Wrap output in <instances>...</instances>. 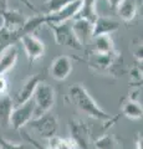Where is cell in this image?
<instances>
[{
	"mask_svg": "<svg viewBox=\"0 0 143 149\" xmlns=\"http://www.w3.org/2000/svg\"><path fill=\"white\" fill-rule=\"evenodd\" d=\"M68 96H70L71 101L76 104L77 108L91 118L101 120V122H106V120H110L113 117L112 114L107 113L101 108L97 104V102L93 100V97L90 95L89 91L81 83L73 85L68 91Z\"/></svg>",
	"mask_w": 143,
	"mask_h": 149,
	"instance_id": "obj_1",
	"label": "cell"
},
{
	"mask_svg": "<svg viewBox=\"0 0 143 149\" xmlns=\"http://www.w3.org/2000/svg\"><path fill=\"white\" fill-rule=\"evenodd\" d=\"M33 102L35 106V117H40L49 113L55 104V91L46 82L41 81L35 88L33 95ZM34 117V118H35Z\"/></svg>",
	"mask_w": 143,
	"mask_h": 149,
	"instance_id": "obj_2",
	"label": "cell"
},
{
	"mask_svg": "<svg viewBox=\"0 0 143 149\" xmlns=\"http://www.w3.org/2000/svg\"><path fill=\"white\" fill-rule=\"evenodd\" d=\"M35 117V106L33 98L29 102L21 104V106H14L10 114V120H9V125L15 129V130H21L26 124Z\"/></svg>",
	"mask_w": 143,
	"mask_h": 149,
	"instance_id": "obj_3",
	"label": "cell"
},
{
	"mask_svg": "<svg viewBox=\"0 0 143 149\" xmlns=\"http://www.w3.org/2000/svg\"><path fill=\"white\" fill-rule=\"evenodd\" d=\"M70 125V138L78 149H90L91 146V129L85 120L72 118L68 122Z\"/></svg>",
	"mask_w": 143,
	"mask_h": 149,
	"instance_id": "obj_4",
	"label": "cell"
},
{
	"mask_svg": "<svg viewBox=\"0 0 143 149\" xmlns=\"http://www.w3.org/2000/svg\"><path fill=\"white\" fill-rule=\"evenodd\" d=\"M30 127L35 129L41 138L50 139L57 136V118L51 113H45L40 117H35L29 122Z\"/></svg>",
	"mask_w": 143,
	"mask_h": 149,
	"instance_id": "obj_5",
	"label": "cell"
},
{
	"mask_svg": "<svg viewBox=\"0 0 143 149\" xmlns=\"http://www.w3.org/2000/svg\"><path fill=\"white\" fill-rule=\"evenodd\" d=\"M46 25L51 27L55 41L59 45L67 46V47L73 50H82V45L76 39V36L72 31V26L68 22H63V24H59V25H54V24H46Z\"/></svg>",
	"mask_w": 143,
	"mask_h": 149,
	"instance_id": "obj_6",
	"label": "cell"
},
{
	"mask_svg": "<svg viewBox=\"0 0 143 149\" xmlns=\"http://www.w3.org/2000/svg\"><path fill=\"white\" fill-rule=\"evenodd\" d=\"M82 6V0H73L70 4H67L66 6L60 9L59 11L54 14H45L46 16V24H63V22H68L72 19H75L76 15L80 11Z\"/></svg>",
	"mask_w": 143,
	"mask_h": 149,
	"instance_id": "obj_7",
	"label": "cell"
},
{
	"mask_svg": "<svg viewBox=\"0 0 143 149\" xmlns=\"http://www.w3.org/2000/svg\"><path fill=\"white\" fill-rule=\"evenodd\" d=\"M20 42L25 50V54L27 56L29 62H34L38 58L43 57L45 54V44L44 41L38 39L34 34L33 35H22L20 37Z\"/></svg>",
	"mask_w": 143,
	"mask_h": 149,
	"instance_id": "obj_8",
	"label": "cell"
},
{
	"mask_svg": "<svg viewBox=\"0 0 143 149\" xmlns=\"http://www.w3.org/2000/svg\"><path fill=\"white\" fill-rule=\"evenodd\" d=\"M119 54H117L116 51L112 54H97L93 52L90 56V61L89 66L90 68L95 70L97 72H107L111 70V67L114 66V63L118 60Z\"/></svg>",
	"mask_w": 143,
	"mask_h": 149,
	"instance_id": "obj_9",
	"label": "cell"
},
{
	"mask_svg": "<svg viewBox=\"0 0 143 149\" xmlns=\"http://www.w3.org/2000/svg\"><path fill=\"white\" fill-rule=\"evenodd\" d=\"M43 81L40 74H34V76L29 77L27 80L22 83V86L20 87V90L17 91L16 96H15V100L14 101V106H21L29 102L31 98H33V95L35 92V88L39 83Z\"/></svg>",
	"mask_w": 143,
	"mask_h": 149,
	"instance_id": "obj_10",
	"label": "cell"
},
{
	"mask_svg": "<svg viewBox=\"0 0 143 149\" xmlns=\"http://www.w3.org/2000/svg\"><path fill=\"white\" fill-rule=\"evenodd\" d=\"M72 71V61L68 56L61 55L57 56L56 58L51 62L50 66V73L52 78L56 81H63L68 77V74Z\"/></svg>",
	"mask_w": 143,
	"mask_h": 149,
	"instance_id": "obj_11",
	"label": "cell"
},
{
	"mask_svg": "<svg viewBox=\"0 0 143 149\" xmlns=\"http://www.w3.org/2000/svg\"><path fill=\"white\" fill-rule=\"evenodd\" d=\"M0 16L3 19L1 27L8 31H11V32L20 31L22 25L25 24V21L27 19L22 13L17 11V10H10V9L3 11L0 14Z\"/></svg>",
	"mask_w": 143,
	"mask_h": 149,
	"instance_id": "obj_12",
	"label": "cell"
},
{
	"mask_svg": "<svg viewBox=\"0 0 143 149\" xmlns=\"http://www.w3.org/2000/svg\"><path fill=\"white\" fill-rule=\"evenodd\" d=\"M119 29V22L107 16H97L92 24V39L102 35H111Z\"/></svg>",
	"mask_w": 143,
	"mask_h": 149,
	"instance_id": "obj_13",
	"label": "cell"
},
{
	"mask_svg": "<svg viewBox=\"0 0 143 149\" xmlns=\"http://www.w3.org/2000/svg\"><path fill=\"white\" fill-rule=\"evenodd\" d=\"M71 26L76 39L80 41L81 45H85L87 41L92 39V22L85 19H75Z\"/></svg>",
	"mask_w": 143,
	"mask_h": 149,
	"instance_id": "obj_14",
	"label": "cell"
},
{
	"mask_svg": "<svg viewBox=\"0 0 143 149\" xmlns=\"http://www.w3.org/2000/svg\"><path fill=\"white\" fill-rule=\"evenodd\" d=\"M17 55H19V52H17L15 45L5 49L0 54V74L6 73L15 66L17 61Z\"/></svg>",
	"mask_w": 143,
	"mask_h": 149,
	"instance_id": "obj_15",
	"label": "cell"
},
{
	"mask_svg": "<svg viewBox=\"0 0 143 149\" xmlns=\"http://www.w3.org/2000/svg\"><path fill=\"white\" fill-rule=\"evenodd\" d=\"M116 11L123 21L130 22L136 17L137 5L135 0H121L116 8Z\"/></svg>",
	"mask_w": 143,
	"mask_h": 149,
	"instance_id": "obj_16",
	"label": "cell"
},
{
	"mask_svg": "<svg viewBox=\"0 0 143 149\" xmlns=\"http://www.w3.org/2000/svg\"><path fill=\"white\" fill-rule=\"evenodd\" d=\"M14 108V101L9 95L0 96V127H8L10 114Z\"/></svg>",
	"mask_w": 143,
	"mask_h": 149,
	"instance_id": "obj_17",
	"label": "cell"
},
{
	"mask_svg": "<svg viewBox=\"0 0 143 149\" xmlns=\"http://www.w3.org/2000/svg\"><path fill=\"white\" fill-rule=\"evenodd\" d=\"M97 11H96V0H82V6L75 19H85L93 24L97 19Z\"/></svg>",
	"mask_w": 143,
	"mask_h": 149,
	"instance_id": "obj_18",
	"label": "cell"
},
{
	"mask_svg": "<svg viewBox=\"0 0 143 149\" xmlns=\"http://www.w3.org/2000/svg\"><path fill=\"white\" fill-rule=\"evenodd\" d=\"M122 114L130 119H141L143 114L141 102H136L128 98L122 106Z\"/></svg>",
	"mask_w": 143,
	"mask_h": 149,
	"instance_id": "obj_19",
	"label": "cell"
},
{
	"mask_svg": "<svg viewBox=\"0 0 143 149\" xmlns=\"http://www.w3.org/2000/svg\"><path fill=\"white\" fill-rule=\"evenodd\" d=\"M21 36H22L21 31L11 32V31H8L5 29H3V27H0V54L5 49L15 45L20 40Z\"/></svg>",
	"mask_w": 143,
	"mask_h": 149,
	"instance_id": "obj_20",
	"label": "cell"
},
{
	"mask_svg": "<svg viewBox=\"0 0 143 149\" xmlns=\"http://www.w3.org/2000/svg\"><path fill=\"white\" fill-rule=\"evenodd\" d=\"M95 41V52L97 54H112L114 52V44L110 35H102L93 37Z\"/></svg>",
	"mask_w": 143,
	"mask_h": 149,
	"instance_id": "obj_21",
	"label": "cell"
},
{
	"mask_svg": "<svg viewBox=\"0 0 143 149\" xmlns=\"http://www.w3.org/2000/svg\"><path fill=\"white\" fill-rule=\"evenodd\" d=\"M45 24H46L45 14H40V15H36L33 17H27L20 31H21L22 35H30V34L33 35L41 25H45Z\"/></svg>",
	"mask_w": 143,
	"mask_h": 149,
	"instance_id": "obj_22",
	"label": "cell"
},
{
	"mask_svg": "<svg viewBox=\"0 0 143 149\" xmlns=\"http://www.w3.org/2000/svg\"><path fill=\"white\" fill-rule=\"evenodd\" d=\"M46 147L49 149H77L76 144L73 143V141L70 137L62 138L59 136H55L47 139V146Z\"/></svg>",
	"mask_w": 143,
	"mask_h": 149,
	"instance_id": "obj_23",
	"label": "cell"
},
{
	"mask_svg": "<svg viewBox=\"0 0 143 149\" xmlns=\"http://www.w3.org/2000/svg\"><path fill=\"white\" fill-rule=\"evenodd\" d=\"M93 146L96 149H114L116 148V139L111 134H103L97 139H95Z\"/></svg>",
	"mask_w": 143,
	"mask_h": 149,
	"instance_id": "obj_24",
	"label": "cell"
},
{
	"mask_svg": "<svg viewBox=\"0 0 143 149\" xmlns=\"http://www.w3.org/2000/svg\"><path fill=\"white\" fill-rule=\"evenodd\" d=\"M73 0H47L45 3V6L47 9V13L46 14H54L59 11L60 9H62L63 6H66L67 4H70Z\"/></svg>",
	"mask_w": 143,
	"mask_h": 149,
	"instance_id": "obj_25",
	"label": "cell"
},
{
	"mask_svg": "<svg viewBox=\"0 0 143 149\" xmlns=\"http://www.w3.org/2000/svg\"><path fill=\"white\" fill-rule=\"evenodd\" d=\"M0 149H25V144L11 142L4 137H0Z\"/></svg>",
	"mask_w": 143,
	"mask_h": 149,
	"instance_id": "obj_26",
	"label": "cell"
},
{
	"mask_svg": "<svg viewBox=\"0 0 143 149\" xmlns=\"http://www.w3.org/2000/svg\"><path fill=\"white\" fill-rule=\"evenodd\" d=\"M131 78L133 82H137V83L142 82V67L136 66L133 68L131 71Z\"/></svg>",
	"mask_w": 143,
	"mask_h": 149,
	"instance_id": "obj_27",
	"label": "cell"
},
{
	"mask_svg": "<svg viewBox=\"0 0 143 149\" xmlns=\"http://www.w3.org/2000/svg\"><path fill=\"white\" fill-rule=\"evenodd\" d=\"M22 134H24V138L26 139V142L27 143H29V144H31V146H33L35 149H49L47 147H45V146H41V144L38 142V141H36V139H34L33 137H30L29 136V134H27V133H22Z\"/></svg>",
	"mask_w": 143,
	"mask_h": 149,
	"instance_id": "obj_28",
	"label": "cell"
},
{
	"mask_svg": "<svg viewBox=\"0 0 143 149\" xmlns=\"http://www.w3.org/2000/svg\"><path fill=\"white\" fill-rule=\"evenodd\" d=\"M8 88H9V85H8L5 76H4V74H0V96L8 95Z\"/></svg>",
	"mask_w": 143,
	"mask_h": 149,
	"instance_id": "obj_29",
	"label": "cell"
},
{
	"mask_svg": "<svg viewBox=\"0 0 143 149\" xmlns=\"http://www.w3.org/2000/svg\"><path fill=\"white\" fill-rule=\"evenodd\" d=\"M133 55H135V57L137 58V61L142 63V58H143V56H142V42L137 44L136 50L133 51Z\"/></svg>",
	"mask_w": 143,
	"mask_h": 149,
	"instance_id": "obj_30",
	"label": "cell"
},
{
	"mask_svg": "<svg viewBox=\"0 0 143 149\" xmlns=\"http://www.w3.org/2000/svg\"><path fill=\"white\" fill-rule=\"evenodd\" d=\"M8 1L9 0H0V14L8 10Z\"/></svg>",
	"mask_w": 143,
	"mask_h": 149,
	"instance_id": "obj_31",
	"label": "cell"
},
{
	"mask_svg": "<svg viewBox=\"0 0 143 149\" xmlns=\"http://www.w3.org/2000/svg\"><path fill=\"white\" fill-rule=\"evenodd\" d=\"M107 1L110 4V8L112 9V10H116V8H117V5L119 4L121 0H107Z\"/></svg>",
	"mask_w": 143,
	"mask_h": 149,
	"instance_id": "obj_32",
	"label": "cell"
},
{
	"mask_svg": "<svg viewBox=\"0 0 143 149\" xmlns=\"http://www.w3.org/2000/svg\"><path fill=\"white\" fill-rule=\"evenodd\" d=\"M136 149H142V136H141V133H138V136L136 138Z\"/></svg>",
	"mask_w": 143,
	"mask_h": 149,
	"instance_id": "obj_33",
	"label": "cell"
}]
</instances>
